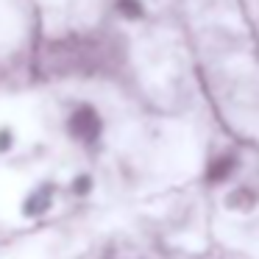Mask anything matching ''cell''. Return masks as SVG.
<instances>
[{
	"mask_svg": "<svg viewBox=\"0 0 259 259\" xmlns=\"http://www.w3.org/2000/svg\"><path fill=\"white\" fill-rule=\"evenodd\" d=\"M67 134H70V140L81 142V145L98 142L103 134L101 112H98L95 106H90V103H78V106L67 114Z\"/></svg>",
	"mask_w": 259,
	"mask_h": 259,
	"instance_id": "6da1fadb",
	"label": "cell"
},
{
	"mask_svg": "<svg viewBox=\"0 0 259 259\" xmlns=\"http://www.w3.org/2000/svg\"><path fill=\"white\" fill-rule=\"evenodd\" d=\"M237 167H240V156H237V153H231V151L218 153V156L206 164V181L209 184H223V181H229L231 176L237 173Z\"/></svg>",
	"mask_w": 259,
	"mask_h": 259,
	"instance_id": "7a4b0ae2",
	"label": "cell"
},
{
	"mask_svg": "<svg viewBox=\"0 0 259 259\" xmlns=\"http://www.w3.org/2000/svg\"><path fill=\"white\" fill-rule=\"evenodd\" d=\"M53 192H56V187H51V184H42L39 190H34L23 201V214L25 218H39V214H45L53 203Z\"/></svg>",
	"mask_w": 259,
	"mask_h": 259,
	"instance_id": "3957f363",
	"label": "cell"
},
{
	"mask_svg": "<svg viewBox=\"0 0 259 259\" xmlns=\"http://www.w3.org/2000/svg\"><path fill=\"white\" fill-rule=\"evenodd\" d=\"M114 12L128 23H140L145 17V3L142 0H114Z\"/></svg>",
	"mask_w": 259,
	"mask_h": 259,
	"instance_id": "277c9868",
	"label": "cell"
},
{
	"mask_svg": "<svg viewBox=\"0 0 259 259\" xmlns=\"http://www.w3.org/2000/svg\"><path fill=\"white\" fill-rule=\"evenodd\" d=\"M92 187H95V181H92L90 173H78L73 181H70V192H73L75 198H87L92 192Z\"/></svg>",
	"mask_w": 259,
	"mask_h": 259,
	"instance_id": "5b68a950",
	"label": "cell"
},
{
	"mask_svg": "<svg viewBox=\"0 0 259 259\" xmlns=\"http://www.w3.org/2000/svg\"><path fill=\"white\" fill-rule=\"evenodd\" d=\"M14 148V131L9 125H0V153H9Z\"/></svg>",
	"mask_w": 259,
	"mask_h": 259,
	"instance_id": "8992f818",
	"label": "cell"
}]
</instances>
